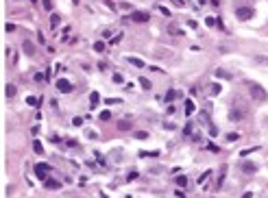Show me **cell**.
Returning <instances> with one entry per match:
<instances>
[{
    "label": "cell",
    "instance_id": "25",
    "mask_svg": "<svg viewBox=\"0 0 268 198\" xmlns=\"http://www.w3.org/2000/svg\"><path fill=\"white\" fill-rule=\"evenodd\" d=\"M238 137H240L238 133H227V139H229V142H235V139H238Z\"/></svg>",
    "mask_w": 268,
    "mask_h": 198
},
{
    "label": "cell",
    "instance_id": "33",
    "mask_svg": "<svg viewBox=\"0 0 268 198\" xmlns=\"http://www.w3.org/2000/svg\"><path fill=\"white\" fill-rule=\"evenodd\" d=\"M205 22H207V26H214V24H216V20H214V18H207Z\"/></svg>",
    "mask_w": 268,
    "mask_h": 198
},
{
    "label": "cell",
    "instance_id": "31",
    "mask_svg": "<svg viewBox=\"0 0 268 198\" xmlns=\"http://www.w3.org/2000/svg\"><path fill=\"white\" fill-rule=\"evenodd\" d=\"M220 92V85H212V94H218Z\"/></svg>",
    "mask_w": 268,
    "mask_h": 198
},
{
    "label": "cell",
    "instance_id": "16",
    "mask_svg": "<svg viewBox=\"0 0 268 198\" xmlns=\"http://www.w3.org/2000/svg\"><path fill=\"white\" fill-rule=\"evenodd\" d=\"M216 76L218 79H231V74H229L227 70H216Z\"/></svg>",
    "mask_w": 268,
    "mask_h": 198
},
{
    "label": "cell",
    "instance_id": "28",
    "mask_svg": "<svg viewBox=\"0 0 268 198\" xmlns=\"http://www.w3.org/2000/svg\"><path fill=\"white\" fill-rule=\"evenodd\" d=\"M44 9H48V11L52 9V0H44Z\"/></svg>",
    "mask_w": 268,
    "mask_h": 198
},
{
    "label": "cell",
    "instance_id": "7",
    "mask_svg": "<svg viewBox=\"0 0 268 198\" xmlns=\"http://www.w3.org/2000/svg\"><path fill=\"white\" fill-rule=\"evenodd\" d=\"M44 185H46L48 189H59V187H61L59 181H52V178H44Z\"/></svg>",
    "mask_w": 268,
    "mask_h": 198
},
{
    "label": "cell",
    "instance_id": "37",
    "mask_svg": "<svg viewBox=\"0 0 268 198\" xmlns=\"http://www.w3.org/2000/svg\"><path fill=\"white\" fill-rule=\"evenodd\" d=\"M31 2H37V0H31Z\"/></svg>",
    "mask_w": 268,
    "mask_h": 198
},
{
    "label": "cell",
    "instance_id": "10",
    "mask_svg": "<svg viewBox=\"0 0 268 198\" xmlns=\"http://www.w3.org/2000/svg\"><path fill=\"white\" fill-rule=\"evenodd\" d=\"M98 102H100V96H98V92H92V96H89V107L94 109V107H96Z\"/></svg>",
    "mask_w": 268,
    "mask_h": 198
},
{
    "label": "cell",
    "instance_id": "13",
    "mask_svg": "<svg viewBox=\"0 0 268 198\" xmlns=\"http://www.w3.org/2000/svg\"><path fill=\"white\" fill-rule=\"evenodd\" d=\"M33 150H35L37 155H44V146H41V142H37V139H35V142H33Z\"/></svg>",
    "mask_w": 268,
    "mask_h": 198
},
{
    "label": "cell",
    "instance_id": "29",
    "mask_svg": "<svg viewBox=\"0 0 268 198\" xmlns=\"http://www.w3.org/2000/svg\"><path fill=\"white\" fill-rule=\"evenodd\" d=\"M72 124H74V126H81V124H83V118H74V120H72Z\"/></svg>",
    "mask_w": 268,
    "mask_h": 198
},
{
    "label": "cell",
    "instance_id": "18",
    "mask_svg": "<svg viewBox=\"0 0 268 198\" xmlns=\"http://www.w3.org/2000/svg\"><path fill=\"white\" fill-rule=\"evenodd\" d=\"M94 50H96V52H103V50H105V41H94Z\"/></svg>",
    "mask_w": 268,
    "mask_h": 198
},
{
    "label": "cell",
    "instance_id": "12",
    "mask_svg": "<svg viewBox=\"0 0 268 198\" xmlns=\"http://www.w3.org/2000/svg\"><path fill=\"white\" fill-rule=\"evenodd\" d=\"M118 129L120 131H129L131 129V122H129V120H120V122H118Z\"/></svg>",
    "mask_w": 268,
    "mask_h": 198
},
{
    "label": "cell",
    "instance_id": "20",
    "mask_svg": "<svg viewBox=\"0 0 268 198\" xmlns=\"http://www.w3.org/2000/svg\"><path fill=\"white\" fill-rule=\"evenodd\" d=\"M7 96H9V98L15 96V85H7Z\"/></svg>",
    "mask_w": 268,
    "mask_h": 198
},
{
    "label": "cell",
    "instance_id": "9",
    "mask_svg": "<svg viewBox=\"0 0 268 198\" xmlns=\"http://www.w3.org/2000/svg\"><path fill=\"white\" fill-rule=\"evenodd\" d=\"M22 48H24V52H26V55H35V46H33V41H29V39H26L24 44H22Z\"/></svg>",
    "mask_w": 268,
    "mask_h": 198
},
{
    "label": "cell",
    "instance_id": "19",
    "mask_svg": "<svg viewBox=\"0 0 268 198\" xmlns=\"http://www.w3.org/2000/svg\"><path fill=\"white\" fill-rule=\"evenodd\" d=\"M114 83H118V85H122V83H124V76L120 74V72H116V74H114Z\"/></svg>",
    "mask_w": 268,
    "mask_h": 198
},
{
    "label": "cell",
    "instance_id": "11",
    "mask_svg": "<svg viewBox=\"0 0 268 198\" xmlns=\"http://www.w3.org/2000/svg\"><path fill=\"white\" fill-rule=\"evenodd\" d=\"M59 22H61V15L59 13H52V15H50V26H52V28H57Z\"/></svg>",
    "mask_w": 268,
    "mask_h": 198
},
{
    "label": "cell",
    "instance_id": "26",
    "mask_svg": "<svg viewBox=\"0 0 268 198\" xmlns=\"http://www.w3.org/2000/svg\"><path fill=\"white\" fill-rule=\"evenodd\" d=\"M209 174H212V172H209V170H207V172H203V176L199 178V183H201V185H203V181H207V178H209Z\"/></svg>",
    "mask_w": 268,
    "mask_h": 198
},
{
    "label": "cell",
    "instance_id": "5",
    "mask_svg": "<svg viewBox=\"0 0 268 198\" xmlns=\"http://www.w3.org/2000/svg\"><path fill=\"white\" fill-rule=\"evenodd\" d=\"M148 18H150V15L144 13V11H133V13H131V20H133V22H139V24L148 22Z\"/></svg>",
    "mask_w": 268,
    "mask_h": 198
},
{
    "label": "cell",
    "instance_id": "15",
    "mask_svg": "<svg viewBox=\"0 0 268 198\" xmlns=\"http://www.w3.org/2000/svg\"><path fill=\"white\" fill-rule=\"evenodd\" d=\"M255 170H257V165H255V163H244V172H246V174H253Z\"/></svg>",
    "mask_w": 268,
    "mask_h": 198
},
{
    "label": "cell",
    "instance_id": "35",
    "mask_svg": "<svg viewBox=\"0 0 268 198\" xmlns=\"http://www.w3.org/2000/svg\"><path fill=\"white\" fill-rule=\"evenodd\" d=\"M196 2H199V5H205V2H207V0H196Z\"/></svg>",
    "mask_w": 268,
    "mask_h": 198
},
{
    "label": "cell",
    "instance_id": "34",
    "mask_svg": "<svg viewBox=\"0 0 268 198\" xmlns=\"http://www.w3.org/2000/svg\"><path fill=\"white\" fill-rule=\"evenodd\" d=\"M242 198H253V192H244V194H242Z\"/></svg>",
    "mask_w": 268,
    "mask_h": 198
},
{
    "label": "cell",
    "instance_id": "24",
    "mask_svg": "<svg viewBox=\"0 0 268 198\" xmlns=\"http://www.w3.org/2000/svg\"><path fill=\"white\" fill-rule=\"evenodd\" d=\"M133 135H135L137 139H146V137H148V133H146V131H137V133H133Z\"/></svg>",
    "mask_w": 268,
    "mask_h": 198
},
{
    "label": "cell",
    "instance_id": "30",
    "mask_svg": "<svg viewBox=\"0 0 268 198\" xmlns=\"http://www.w3.org/2000/svg\"><path fill=\"white\" fill-rule=\"evenodd\" d=\"M44 79H46V74H35V81H37V83H41Z\"/></svg>",
    "mask_w": 268,
    "mask_h": 198
},
{
    "label": "cell",
    "instance_id": "17",
    "mask_svg": "<svg viewBox=\"0 0 268 198\" xmlns=\"http://www.w3.org/2000/svg\"><path fill=\"white\" fill-rule=\"evenodd\" d=\"M26 102H29L31 107H39V98H35V96H29V98H26Z\"/></svg>",
    "mask_w": 268,
    "mask_h": 198
},
{
    "label": "cell",
    "instance_id": "6",
    "mask_svg": "<svg viewBox=\"0 0 268 198\" xmlns=\"http://www.w3.org/2000/svg\"><path fill=\"white\" fill-rule=\"evenodd\" d=\"M246 115V109H233L231 111V120H244Z\"/></svg>",
    "mask_w": 268,
    "mask_h": 198
},
{
    "label": "cell",
    "instance_id": "36",
    "mask_svg": "<svg viewBox=\"0 0 268 198\" xmlns=\"http://www.w3.org/2000/svg\"><path fill=\"white\" fill-rule=\"evenodd\" d=\"M72 2H79V0H72Z\"/></svg>",
    "mask_w": 268,
    "mask_h": 198
},
{
    "label": "cell",
    "instance_id": "8",
    "mask_svg": "<svg viewBox=\"0 0 268 198\" xmlns=\"http://www.w3.org/2000/svg\"><path fill=\"white\" fill-rule=\"evenodd\" d=\"M129 63L133 65V68H146V63L139 59V57H129Z\"/></svg>",
    "mask_w": 268,
    "mask_h": 198
},
{
    "label": "cell",
    "instance_id": "2",
    "mask_svg": "<svg viewBox=\"0 0 268 198\" xmlns=\"http://www.w3.org/2000/svg\"><path fill=\"white\" fill-rule=\"evenodd\" d=\"M35 174L44 181V178H48V174H50V165L48 163H37L35 165Z\"/></svg>",
    "mask_w": 268,
    "mask_h": 198
},
{
    "label": "cell",
    "instance_id": "3",
    "mask_svg": "<svg viewBox=\"0 0 268 198\" xmlns=\"http://www.w3.org/2000/svg\"><path fill=\"white\" fill-rule=\"evenodd\" d=\"M253 15V9L251 7H240V9H235V18L238 20H248Z\"/></svg>",
    "mask_w": 268,
    "mask_h": 198
},
{
    "label": "cell",
    "instance_id": "14",
    "mask_svg": "<svg viewBox=\"0 0 268 198\" xmlns=\"http://www.w3.org/2000/svg\"><path fill=\"white\" fill-rule=\"evenodd\" d=\"M194 113V102L192 100H185V115H192Z\"/></svg>",
    "mask_w": 268,
    "mask_h": 198
},
{
    "label": "cell",
    "instance_id": "23",
    "mask_svg": "<svg viewBox=\"0 0 268 198\" xmlns=\"http://www.w3.org/2000/svg\"><path fill=\"white\" fill-rule=\"evenodd\" d=\"M177 185L185 187V185H188V178H185V176H177Z\"/></svg>",
    "mask_w": 268,
    "mask_h": 198
},
{
    "label": "cell",
    "instance_id": "21",
    "mask_svg": "<svg viewBox=\"0 0 268 198\" xmlns=\"http://www.w3.org/2000/svg\"><path fill=\"white\" fill-rule=\"evenodd\" d=\"M139 85H142V89H150V81L148 79H139Z\"/></svg>",
    "mask_w": 268,
    "mask_h": 198
},
{
    "label": "cell",
    "instance_id": "27",
    "mask_svg": "<svg viewBox=\"0 0 268 198\" xmlns=\"http://www.w3.org/2000/svg\"><path fill=\"white\" fill-rule=\"evenodd\" d=\"M109 118H111V113H109V111H103V113H100V120H105V122H107Z\"/></svg>",
    "mask_w": 268,
    "mask_h": 198
},
{
    "label": "cell",
    "instance_id": "1",
    "mask_svg": "<svg viewBox=\"0 0 268 198\" xmlns=\"http://www.w3.org/2000/svg\"><path fill=\"white\" fill-rule=\"evenodd\" d=\"M248 92H251V96H253L255 100H259V102H262V100H268V92L259 83H248Z\"/></svg>",
    "mask_w": 268,
    "mask_h": 198
},
{
    "label": "cell",
    "instance_id": "22",
    "mask_svg": "<svg viewBox=\"0 0 268 198\" xmlns=\"http://www.w3.org/2000/svg\"><path fill=\"white\" fill-rule=\"evenodd\" d=\"M174 98H177V92H174V89L166 92V100H174Z\"/></svg>",
    "mask_w": 268,
    "mask_h": 198
},
{
    "label": "cell",
    "instance_id": "4",
    "mask_svg": "<svg viewBox=\"0 0 268 198\" xmlns=\"http://www.w3.org/2000/svg\"><path fill=\"white\" fill-rule=\"evenodd\" d=\"M57 89L63 92V94H70V92L74 89V85L70 83V81H65V79H59V81H57Z\"/></svg>",
    "mask_w": 268,
    "mask_h": 198
},
{
    "label": "cell",
    "instance_id": "32",
    "mask_svg": "<svg viewBox=\"0 0 268 198\" xmlns=\"http://www.w3.org/2000/svg\"><path fill=\"white\" fill-rule=\"evenodd\" d=\"M159 11H161V13H164V15H168V18H170V11L166 9V7H159Z\"/></svg>",
    "mask_w": 268,
    "mask_h": 198
}]
</instances>
